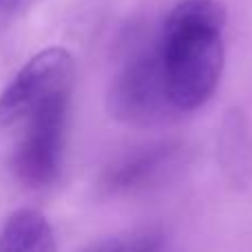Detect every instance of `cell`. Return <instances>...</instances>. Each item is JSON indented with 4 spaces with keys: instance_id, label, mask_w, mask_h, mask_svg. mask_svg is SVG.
Here are the masks:
<instances>
[{
    "instance_id": "obj_1",
    "label": "cell",
    "mask_w": 252,
    "mask_h": 252,
    "mask_svg": "<svg viewBox=\"0 0 252 252\" xmlns=\"http://www.w3.org/2000/svg\"><path fill=\"white\" fill-rule=\"evenodd\" d=\"M226 7L219 0H179L161 29L157 51L166 93L177 113H188L213 97L223 71Z\"/></svg>"
},
{
    "instance_id": "obj_2",
    "label": "cell",
    "mask_w": 252,
    "mask_h": 252,
    "mask_svg": "<svg viewBox=\"0 0 252 252\" xmlns=\"http://www.w3.org/2000/svg\"><path fill=\"white\" fill-rule=\"evenodd\" d=\"M106 109L111 118L133 126L159 124L177 115L166 93L157 44L135 56L115 75L106 93Z\"/></svg>"
},
{
    "instance_id": "obj_3",
    "label": "cell",
    "mask_w": 252,
    "mask_h": 252,
    "mask_svg": "<svg viewBox=\"0 0 252 252\" xmlns=\"http://www.w3.org/2000/svg\"><path fill=\"white\" fill-rule=\"evenodd\" d=\"M75 60L66 49L49 47L31 58L0 95V126L25 122L33 111L58 97H71Z\"/></svg>"
},
{
    "instance_id": "obj_4",
    "label": "cell",
    "mask_w": 252,
    "mask_h": 252,
    "mask_svg": "<svg viewBox=\"0 0 252 252\" xmlns=\"http://www.w3.org/2000/svg\"><path fill=\"white\" fill-rule=\"evenodd\" d=\"M71 97L47 102L25 120V133L13 153L18 179L31 188L51 186L62 170Z\"/></svg>"
},
{
    "instance_id": "obj_5",
    "label": "cell",
    "mask_w": 252,
    "mask_h": 252,
    "mask_svg": "<svg viewBox=\"0 0 252 252\" xmlns=\"http://www.w3.org/2000/svg\"><path fill=\"white\" fill-rule=\"evenodd\" d=\"M177 153L179 148L170 144L146 148L111 170L106 177V188L111 192H133L151 186L153 182L164 177L166 170L175 164Z\"/></svg>"
},
{
    "instance_id": "obj_6",
    "label": "cell",
    "mask_w": 252,
    "mask_h": 252,
    "mask_svg": "<svg viewBox=\"0 0 252 252\" xmlns=\"http://www.w3.org/2000/svg\"><path fill=\"white\" fill-rule=\"evenodd\" d=\"M219 161L232 184L246 186L252 177V135L241 111H230L219 130Z\"/></svg>"
},
{
    "instance_id": "obj_7",
    "label": "cell",
    "mask_w": 252,
    "mask_h": 252,
    "mask_svg": "<svg viewBox=\"0 0 252 252\" xmlns=\"http://www.w3.org/2000/svg\"><path fill=\"white\" fill-rule=\"evenodd\" d=\"M0 252H58L53 228L38 210H16L0 230Z\"/></svg>"
},
{
    "instance_id": "obj_8",
    "label": "cell",
    "mask_w": 252,
    "mask_h": 252,
    "mask_svg": "<svg viewBox=\"0 0 252 252\" xmlns=\"http://www.w3.org/2000/svg\"><path fill=\"white\" fill-rule=\"evenodd\" d=\"M40 0H0V31L18 22Z\"/></svg>"
},
{
    "instance_id": "obj_9",
    "label": "cell",
    "mask_w": 252,
    "mask_h": 252,
    "mask_svg": "<svg viewBox=\"0 0 252 252\" xmlns=\"http://www.w3.org/2000/svg\"><path fill=\"white\" fill-rule=\"evenodd\" d=\"M84 252H128V246H126V239H106L100 244H93Z\"/></svg>"
}]
</instances>
